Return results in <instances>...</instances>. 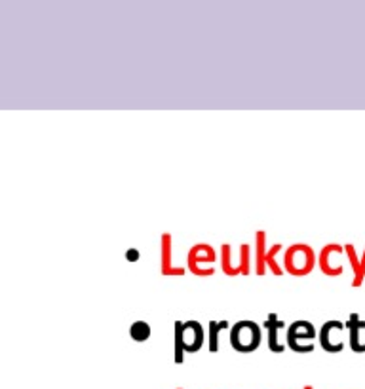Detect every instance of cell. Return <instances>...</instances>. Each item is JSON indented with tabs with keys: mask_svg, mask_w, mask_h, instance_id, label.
Here are the masks:
<instances>
[{
	"mask_svg": "<svg viewBox=\"0 0 365 389\" xmlns=\"http://www.w3.org/2000/svg\"><path fill=\"white\" fill-rule=\"evenodd\" d=\"M316 266V254L310 245L295 243L284 254V270L295 277L308 276Z\"/></svg>",
	"mask_w": 365,
	"mask_h": 389,
	"instance_id": "cell-1",
	"label": "cell"
},
{
	"mask_svg": "<svg viewBox=\"0 0 365 389\" xmlns=\"http://www.w3.org/2000/svg\"><path fill=\"white\" fill-rule=\"evenodd\" d=\"M230 346L240 353H251L261 346V327L253 321H238L230 328Z\"/></svg>",
	"mask_w": 365,
	"mask_h": 389,
	"instance_id": "cell-2",
	"label": "cell"
},
{
	"mask_svg": "<svg viewBox=\"0 0 365 389\" xmlns=\"http://www.w3.org/2000/svg\"><path fill=\"white\" fill-rule=\"evenodd\" d=\"M217 260L215 249L207 245V243H198L190 247L187 254V268L198 277H210L215 274L213 264Z\"/></svg>",
	"mask_w": 365,
	"mask_h": 389,
	"instance_id": "cell-3",
	"label": "cell"
},
{
	"mask_svg": "<svg viewBox=\"0 0 365 389\" xmlns=\"http://www.w3.org/2000/svg\"><path fill=\"white\" fill-rule=\"evenodd\" d=\"M314 338H316V328L308 321H295L287 331V346L297 353L314 351Z\"/></svg>",
	"mask_w": 365,
	"mask_h": 389,
	"instance_id": "cell-4",
	"label": "cell"
},
{
	"mask_svg": "<svg viewBox=\"0 0 365 389\" xmlns=\"http://www.w3.org/2000/svg\"><path fill=\"white\" fill-rule=\"evenodd\" d=\"M342 325L341 321H327L319 331V346L329 353H339L344 348L342 342Z\"/></svg>",
	"mask_w": 365,
	"mask_h": 389,
	"instance_id": "cell-5",
	"label": "cell"
},
{
	"mask_svg": "<svg viewBox=\"0 0 365 389\" xmlns=\"http://www.w3.org/2000/svg\"><path fill=\"white\" fill-rule=\"evenodd\" d=\"M204 328L198 321L182 323V348L187 353H196L204 346Z\"/></svg>",
	"mask_w": 365,
	"mask_h": 389,
	"instance_id": "cell-6",
	"label": "cell"
},
{
	"mask_svg": "<svg viewBox=\"0 0 365 389\" xmlns=\"http://www.w3.org/2000/svg\"><path fill=\"white\" fill-rule=\"evenodd\" d=\"M160 270L165 277L185 276L182 268L171 264V234H162V239H160Z\"/></svg>",
	"mask_w": 365,
	"mask_h": 389,
	"instance_id": "cell-7",
	"label": "cell"
},
{
	"mask_svg": "<svg viewBox=\"0 0 365 389\" xmlns=\"http://www.w3.org/2000/svg\"><path fill=\"white\" fill-rule=\"evenodd\" d=\"M342 251H344V247L336 245V243H329V245H325V247L322 249V253H319V259H318V264H319V270H322V274H325V276H329V277L341 276L342 266H333L329 260L333 259V256H336V254H341Z\"/></svg>",
	"mask_w": 365,
	"mask_h": 389,
	"instance_id": "cell-8",
	"label": "cell"
},
{
	"mask_svg": "<svg viewBox=\"0 0 365 389\" xmlns=\"http://www.w3.org/2000/svg\"><path fill=\"white\" fill-rule=\"evenodd\" d=\"M284 327L285 323L276 313H268L267 321H264V328L268 331V350L274 351V353H282L285 350V346L278 340V331Z\"/></svg>",
	"mask_w": 365,
	"mask_h": 389,
	"instance_id": "cell-9",
	"label": "cell"
},
{
	"mask_svg": "<svg viewBox=\"0 0 365 389\" xmlns=\"http://www.w3.org/2000/svg\"><path fill=\"white\" fill-rule=\"evenodd\" d=\"M267 234L264 232H257L255 234V274L257 276H264L267 274Z\"/></svg>",
	"mask_w": 365,
	"mask_h": 389,
	"instance_id": "cell-10",
	"label": "cell"
},
{
	"mask_svg": "<svg viewBox=\"0 0 365 389\" xmlns=\"http://www.w3.org/2000/svg\"><path fill=\"white\" fill-rule=\"evenodd\" d=\"M346 328L350 331V348H352L356 353H361V351H365V344H361L358 338L359 331H361V328H365V323L359 321L358 313H352V316H350V319H348V323H346Z\"/></svg>",
	"mask_w": 365,
	"mask_h": 389,
	"instance_id": "cell-11",
	"label": "cell"
},
{
	"mask_svg": "<svg viewBox=\"0 0 365 389\" xmlns=\"http://www.w3.org/2000/svg\"><path fill=\"white\" fill-rule=\"evenodd\" d=\"M221 268L225 271V276H242L240 271V262L236 266H232V247L230 245H221Z\"/></svg>",
	"mask_w": 365,
	"mask_h": 389,
	"instance_id": "cell-12",
	"label": "cell"
},
{
	"mask_svg": "<svg viewBox=\"0 0 365 389\" xmlns=\"http://www.w3.org/2000/svg\"><path fill=\"white\" fill-rule=\"evenodd\" d=\"M153 334V328L147 321H135L130 327V336L133 342H147Z\"/></svg>",
	"mask_w": 365,
	"mask_h": 389,
	"instance_id": "cell-13",
	"label": "cell"
},
{
	"mask_svg": "<svg viewBox=\"0 0 365 389\" xmlns=\"http://www.w3.org/2000/svg\"><path fill=\"white\" fill-rule=\"evenodd\" d=\"M228 323L227 321H211L210 323V351L211 353H217L219 351V334L222 331H227Z\"/></svg>",
	"mask_w": 365,
	"mask_h": 389,
	"instance_id": "cell-14",
	"label": "cell"
},
{
	"mask_svg": "<svg viewBox=\"0 0 365 389\" xmlns=\"http://www.w3.org/2000/svg\"><path fill=\"white\" fill-rule=\"evenodd\" d=\"M279 251H282V243H276L272 249H268L267 251V268L268 271H272L274 276H284L285 271L282 270L278 262H276V254H278Z\"/></svg>",
	"mask_w": 365,
	"mask_h": 389,
	"instance_id": "cell-15",
	"label": "cell"
},
{
	"mask_svg": "<svg viewBox=\"0 0 365 389\" xmlns=\"http://www.w3.org/2000/svg\"><path fill=\"white\" fill-rule=\"evenodd\" d=\"M240 271L242 276H250L251 271V247L247 243L240 245Z\"/></svg>",
	"mask_w": 365,
	"mask_h": 389,
	"instance_id": "cell-16",
	"label": "cell"
},
{
	"mask_svg": "<svg viewBox=\"0 0 365 389\" xmlns=\"http://www.w3.org/2000/svg\"><path fill=\"white\" fill-rule=\"evenodd\" d=\"M185 348H182V323L175 321V363L182 365L185 361Z\"/></svg>",
	"mask_w": 365,
	"mask_h": 389,
	"instance_id": "cell-17",
	"label": "cell"
},
{
	"mask_svg": "<svg viewBox=\"0 0 365 389\" xmlns=\"http://www.w3.org/2000/svg\"><path fill=\"white\" fill-rule=\"evenodd\" d=\"M364 279H365V251H364V256H361V262H359V268L354 271L352 287H359V285L364 283Z\"/></svg>",
	"mask_w": 365,
	"mask_h": 389,
	"instance_id": "cell-18",
	"label": "cell"
},
{
	"mask_svg": "<svg viewBox=\"0 0 365 389\" xmlns=\"http://www.w3.org/2000/svg\"><path fill=\"white\" fill-rule=\"evenodd\" d=\"M125 259L130 260V262H135V260H139V251H137V249H128Z\"/></svg>",
	"mask_w": 365,
	"mask_h": 389,
	"instance_id": "cell-19",
	"label": "cell"
},
{
	"mask_svg": "<svg viewBox=\"0 0 365 389\" xmlns=\"http://www.w3.org/2000/svg\"><path fill=\"white\" fill-rule=\"evenodd\" d=\"M302 389H314V388H312V385H304V388H302Z\"/></svg>",
	"mask_w": 365,
	"mask_h": 389,
	"instance_id": "cell-20",
	"label": "cell"
},
{
	"mask_svg": "<svg viewBox=\"0 0 365 389\" xmlns=\"http://www.w3.org/2000/svg\"><path fill=\"white\" fill-rule=\"evenodd\" d=\"M177 389H182V388H177Z\"/></svg>",
	"mask_w": 365,
	"mask_h": 389,
	"instance_id": "cell-21",
	"label": "cell"
}]
</instances>
